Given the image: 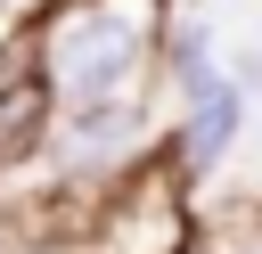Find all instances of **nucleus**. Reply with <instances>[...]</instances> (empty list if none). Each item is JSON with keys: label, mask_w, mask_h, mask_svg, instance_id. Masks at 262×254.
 <instances>
[{"label": "nucleus", "mask_w": 262, "mask_h": 254, "mask_svg": "<svg viewBox=\"0 0 262 254\" xmlns=\"http://www.w3.org/2000/svg\"><path fill=\"white\" fill-rule=\"evenodd\" d=\"M139 41H147V0H106V8H82L57 25L49 41V82L66 107H115V90L131 82L139 66Z\"/></svg>", "instance_id": "obj_1"}, {"label": "nucleus", "mask_w": 262, "mask_h": 254, "mask_svg": "<svg viewBox=\"0 0 262 254\" xmlns=\"http://www.w3.org/2000/svg\"><path fill=\"white\" fill-rule=\"evenodd\" d=\"M229 131H237V98H229V90L213 82V90H196V115H188V139H180V156H188V164L205 172V164H213V156L229 147Z\"/></svg>", "instance_id": "obj_2"}, {"label": "nucleus", "mask_w": 262, "mask_h": 254, "mask_svg": "<svg viewBox=\"0 0 262 254\" xmlns=\"http://www.w3.org/2000/svg\"><path fill=\"white\" fill-rule=\"evenodd\" d=\"M33 8H49V0H0V25H16V16H33Z\"/></svg>", "instance_id": "obj_3"}]
</instances>
